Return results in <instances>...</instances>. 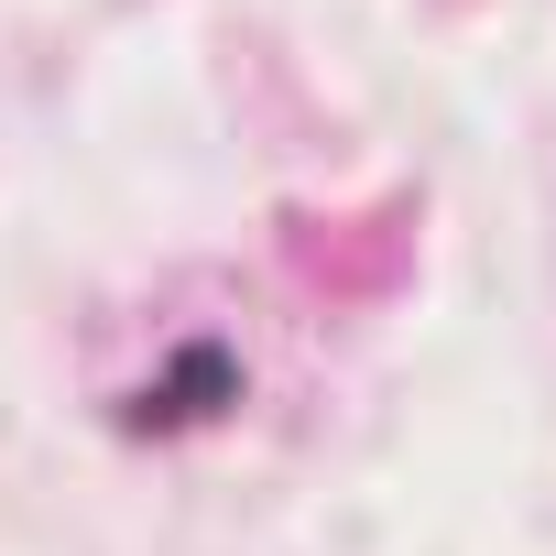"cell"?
<instances>
[{
	"label": "cell",
	"instance_id": "6da1fadb",
	"mask_svg": "<svg viewBox=\"0 0 556 556\" xmlns=\"http://www.w3.org/2000/svg\"><path fill=\"white\" fill-rule=\"evenodd\" d=\"M229 382H240V371H229L218 350H186V361H175V393H186V415H207V404H218Z\"/></svg>",
	"mask_w": 556,
	"mask_h": 556
}]
</instances>
